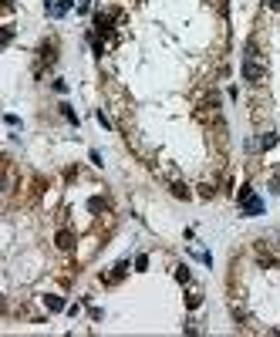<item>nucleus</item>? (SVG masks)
Instances as JSON below:
<instances>
[{"label": "nucleus", "mask_w": 280, "mask_h": 337, "mask_svg": "<svg viewBox=\"0 0 280 337\" xmlns=\"http://www.w3.org/2000/svg\"><path fill=\"white\" fill-rule=\"evenodd\" d=\"M240 209H243V216H264V199L253 196L250 185H243L240 189Z\"/></svg>", "instance_id": "1"}, {"label": "nucleus", "mask_w": 280, "mask_h": 337, "mask_svg": "<svg viewBox=\"0 0 280 337\" xmlns=\"http://www.w3.org/2000/svg\"><path fill=\"white\" fill-rule=\"evenodd\" d=\"M243 78L256 85V81H264V78H267V68L260 65L256 57H247V61H243Z\"/></svg>", "instance_id": "2"}, {"label": "nucleus", "mask_w": 280, "mask_h": 337, "mask_svg": "<svg viewBox=\"0 0 280 337\" xmlns=\"http://www.w3.org/2000/svg\"><path fill=\"white\" fill-rule=\"evenodd\" d=\"M54 243H57V249L71 253V249H74V233H71V229H61V233L54 236Z\"/></svg>", "instance_id": "3"}, {"label": "nucleus", "mask_w": 280, "mask_h": 337, "mask_svg": "<svg viewBox=\"0 0 280 337\" xmlns=\"http://www.w3.org/2000/svg\"><path fill=\"white\" fill-rule=\"evenodd\" d=\"M277 142H280V135H277V132H267V135L260 138V142H256V149H260V152H270V149H273Z\"/></svg>", "instance_id": "4"}, {"label": "nucleus", "mask_w": 280, "mask_h": 337, "mask_svg": "<svg viewBox=\"0 0 280 337\" xmlns=\"http://www.w3.org/2000/svg\"><path fill=\"white\" fill-rule=\"evenodd\" d=\"M44 307H48V310H64V297H57V293H48V297H44Z\"/></svg>", "instance_id": "5"}, {"label": "nucleus", "mask_w": 280, "mask_h": 337, "mask_svg": "<svg viewBox=\"0 0 280 337\" xmlns=\"http://www.w3.org/2000/svg\"><path fill=\"white\" fill-rule=\"evenodd\" d=\"M108 209V199H102V196H91L88 199V213H105Z\"/></svg>", "instance_id": "6"}, {"label": "nucleus", "mask_w": 280, "mask_h": 337, "mask_svg": "<svg viewBox=\"0 0 280 337\" xmlns=\"http://www.w3.org/2000/svg\"><path fill=\"white\" fill-rule=\"evenodd\" d=\"M68 10H71V0H61L57 7H51V14H54V17H61V14H68Z\"/></svg>", "instance_id": "7"}, {"label": "nucleus", "mask_w": 280, "mask_h": 337, "mask_svg": "<svg viewBox=\"0 0 280 337\" xmlns=\"http://www.w3.org/2000/svg\"><path fill=\"white\" fill-rule=\"evenodd\" d=\"M172 196H176V199H189V189H186V185H172Z\"/></svg>", "instance_id": "8"}, {"label": "nucleus", "mask_w": 280, "mask_h": 337, "mask_svg": "<svg viewBox=\"0 0 280 337\" xmlns=\"http://www.w3.org/2000/svg\"><path fill=\"white\" fill-rule=\"evenodd\" d=\"M61 112H64V118L71 121V125H78V115H74V112H71V104H61Z\"/></svg>", "instance_id": "9"}, {"label": "nucleus", "mask_w": 280, "mask_h": 337, "mask_svg": "<svg viewBox=\"0 0 280 337\" xmlns=\"http://www.w3.org/2000/svg\"><path fill=\"white\" fill-rule=\"evenodd\" d=\"M176 277H179V283H189V270H186V266H179Z\"/></svg>", "instance_id": "10"}, {"label": "nucleus", "mask_w": 280, "mask_h": 337, "mask_svg": "<svg viewBox=\"0 0 280 337\" xmlns=\"http://www.w3.org/2000/svg\"><path fill=\"white\" fill-rule=\"evenodd\" d=\"M145 266H149V257H145V253H142V257L135 260V270H145Z\"/></svg>", "instance_id": "11"}, {"label": "nucleus", "mask_w": 280, "mask_h": 337, "mask_svg": "<svg viewBox=\"0 0 280 337\" xmlns=\"http://www.w3.org/2000/svg\"><path fill=\"white\" fill-rule=\"evenodd\" d=\"M267 7H270V10H280V0H267Z\"/></svg>", "instance_id": "12"}]
</instances>
